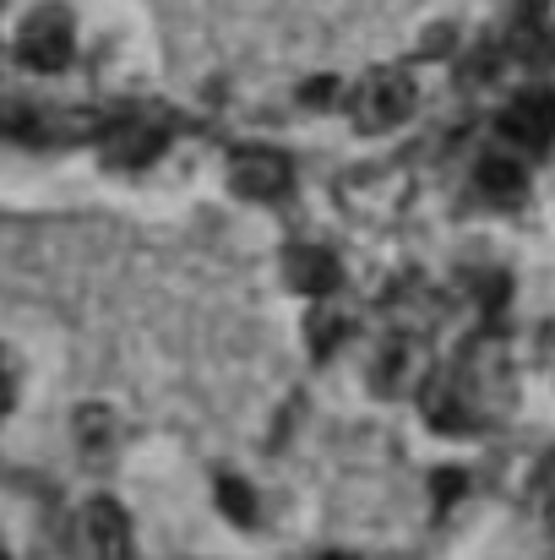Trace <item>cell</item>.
Listing matches in <instances>:
<instances>
[{"mask_svg": "<svg viewBox=\"0 0 555 560\" xmlns=\"http://www.w3.org/2000/svg\"><path fill=\"white\" fill-rule=\"evenodd\" d=\"M349 109H355V126L360 131H392L414 109V82L403 71H370L366 82L355 88Z\"/></svg>", "mask_w": 555, "mask_h": 560, "instance_id": "7a4b0ae2", "label": "cell"}, {"mask_svg": "<svg viewBox=\"0 0 555 560\" xmlns=\"http://www.w3.org/2000/svg\"><path fill=\"white\" fill-rule=\"evenodd\" d=\"M82 534H88L93 560H131V517H126L120 501H109V495L88 501V512H82Z\"/></svg>", "mask_w": 555, "mask_h": 560, "instance_id": "277c9868", "label": "cell"}, {"mask_svg": "<svg viewBox=\"0 0 555 560\" xmlns=\"http://www.w3.org/2000/svg\"><path fill=\"white\" fill-rule=\"evenodd\" d=\"M289 180H294V170L278 148H245V153L229 159V186L245 201H278L289 190Z\"/></svg>", "mask_w": 555, "mask_h": 560, "instance_id": "3957f363", "label": "cell"}, {"mask_svg": "<svg viewBox=\"0 0 555 560\" xmlns=\"http://www.w3.org/2000/svg\"><path fill=\"white\" fill-rule=\"evenodd\" d=\"M5 408H11V371L0 365V419H5Z\"/></svg>", "mask_w": 555, "mask_h": 560, "instance_id": "9a60e30c", "label": "cell"}, {"mask_svg": "<svg viewBox=\"0 0 555 560\" xmlns=\"http://www.w3.org/2000/svg\"><path fill=\"white\" fill-rule=\"evenodd\" d=\"M344 338H349V322H344L338 311L316 305V311L305 316V343H311V354H316V360H327V354H333Z\"/></svg>", "mask_w": 555, "mask_h": 560, "instance_id": "30bf717a", "label": "cell"}, {"mask_svg": "<svg viewBox=\"0 0 555 560\" xmlns=\"http://www.w3.org/2000/svg\"><path fill=\"white\" fill-rule=\"evenodd\" d=\"M71 44H77L71 11L55 5V0L33 5V11L22 16V27H16V55H22V66H33V71H60V66L71 60Z\"/></svg>", "mask_w": 555, "mask_h": 560, "instance_id": "6da1fadb", "label": "cell"}, {"mask_svg": "<svg viewBox=\"0 0 555 560\" xmlns=\"http://www.w3.org/2000/svg\"><path fill=\"white\" fill-rule=\"evenodd\" d=\"M463 485H469V479H463L458 468H441V474H436V501H452Z\"/></svg>", "mask_w": 555, "mask_h": 560, "instance_id": "4fadbf2b", "label": "cell"}, {"mask_svg": "<svg viewBox=\"0 0 555 560\" xmlns=\"http://www.w3.org/2000/svg\"><path fill=\"white\" fill-rule=\"evenodd\" d=\"M77 430H82V446H88L93 457L109 446V413H104V408H82V413H77Z\"/></svg>", "mask_w": 555, "mask_h": 560, "instance_id": "7c38bea8", "label": "cell"}, {"mask_svg": "<svg viewBox=\"0 0 555 560\" xmlns=\"http://www.w3.org/2000/svg\"><path fill=\"white\" fill-rule=\"evenodd\" d=\"M164 148H170V126H164V120H120V126L104 137V159L120 164V170L153 164Z\"/></svg>", "mask_w": 555, "mask_h": 560, "instance_id": "5b68a950", "label": "cell"}, {"mask_svg": "<svg viewBox=\"0 0 555 560\" xmlns=\"http://www.w3.org/2000/svg\"><path fill=\"white\" fill-rule=\"evenodd\" d=\"M414 354H419V349H414V338H392V343L375 354V386H381V392H397L408 375L419 371V360H414Z\"/></svg>", "mask_w": 555, "mask_h": 560, "instance_id": "9c48e42d", "label": "cell"}, {"mask_svg": "<svg viewBox=\"0 0 555 560\" xmlns=\"http://www.w3.org/2000/svg\"><path fill=\"white\" fill-rule=\"evenodd\" d=\"M333 93H338V82H311V88H305V104L322 109V104H333Z\"/></svg>", "mask_w": 555, "mask_h": 560, "instance_id": "5bb4252c", "label": "cell"}, {"mask_svg": "<svg viewBox=\"0 0 555 560\" xmlns=\"http://www.w3.org/2000/svg\"><path fill=\"white\" fill-rule=\"evenodd\" d=\"M474 186L485 190L490 201H501V207H512V201H523V190H529V175H523V164H512L507 153H490V159L479 164V175H474Z\"/></svg>", "mask_w": 555, "mask_h": 560, "instance_id": "ba28073f", "label": "cell"}, {"mask_svg": "<svg viewBox=\"0 0 555 560\" xmlns=\"http://www.w3.org/2000/svg\"><path fill=\"white\" fill-rule=\"evenodd\" d=\"M212 501H218V512H223L229 523H240V528H251V523H256V495H251V485H245V479L223 474V479H218V490H212Z\"/></svg>", "mask_w": 555, "mask_h": 560, "instance_id": "8fae6325", "label": "cell"}, {"mask_svg": "<svg viewBox=\"0 0 555 560\" xmlns=\"http://www.w3.org/2000/svg\"><path fill=\"white\" fill-rule=\"evenodd\" d=\"M322 560H355V556H322Z\"/></svg>", "mask_w": 555, "mask_h": 560, "instance_id": "2e32d148", "label": "cell"}, {"mask_svg": "<svg viewBox=\"0 0 555 560\" xmlns=\"http://www.w3.org/2000/svg\"><path fill=\"white\" fill-rule=\"evenodd\" d=\"M501 137L507 142H523V148H545L555 137V104L545 93H523L501 109Z\"/></svg>", "mask_w": 555, "mask_h": 560, "instance_id": "52a82bcc", "label": "cell"}, {"mask_svg": "<svg viewBox=\"0 0 555 560\" xmlns=\"http://www.w3.org/2000/svg\"><path fill=\"white\" fill-rule=\"evenodd\" d=\"M284 278H289V289H300V294H333V289L344 283V267H338V256H333L327 245H294V250L284 256Z\"/></svg>", "mask_w": 555, "mask_h": 560, "instance_id": "8992f818", "label": "cell"}]
</instances>
